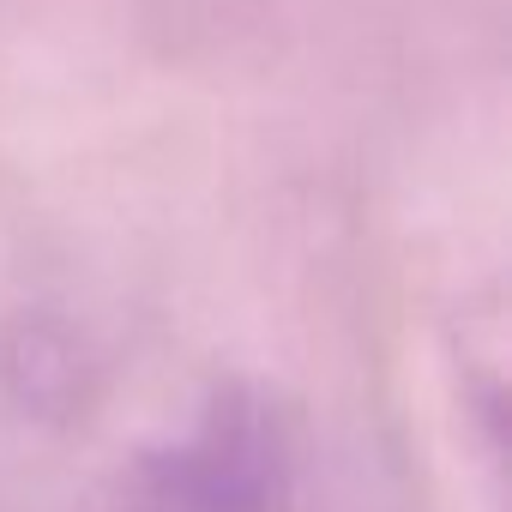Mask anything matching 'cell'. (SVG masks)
I'll return each mask as SVG.
<instances>
[{
    "label": "cell",
    "mask_w": 512,
    "mask_h": 512,
    "mask_svg": "<svg viewBox=\"0 0 512 512\" xmlns=\"http://www.w3.org/2000/svg\"><path fill=\"white\" fill-rule=\"evenodd\" d=\"M139 512H290L284 410L247 386L217 392L199 428L139 470Z\"/></svg>",
    "instance_id": "6da1fadb"
}]
</instances>
